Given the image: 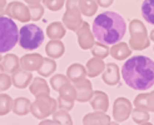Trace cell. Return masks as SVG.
Instances as JSON below:
<instances>
[{
  "mask_svg": "<svg viewBox=\"0 0 154 125\" xmlns=\"http://www.w3.org/2000/svg\"><path fill=\"white\" fill-rule=\"evenodd\" d=\"M33 80L32 72H26V70L19 68L17 72L11 74V83L17 89H25L28 88L30 83Z\"/></svg>",
  "mask_w": 154,
  "mask_h": 125,
  "instance_id": "13",
  "label": "cell"
},
{
  "mask_svg": "<svg viewBox=\"0 0 154 125\" xmlns=\"http://www.w3.org/2000/svg\"><path fill=\"white\" fill-rule=\"evenodd\" d=\"M129 48L132 50H144L150 45L149 34L147 28L140 20L133 19L129 24Z\"/></svg>",
  "mask_w": 154,
  "mask_h": 125,
  "instance_id": "5",
  "label": "cell"
},
{
  "mask_svg": "<svg viewBox=\"0 0 154 125\" xmlns=\"http://www.w3.org/2000/svg\"><path fill=\"white\" fill-rule=\"evenodd\" d=\"M40 124H50V125H58L55 120H47V119H43V120H40Z\"/></svg>",
  "mask_w": 154,
  "mask_h": 125,
  "instance_id": "41",
  "label": "cell"
},
{
  "mask_svg": "<svg viewBox=\"0 0 154 125\" xmlns=\"http://www.w3.org/2000/svg\"><path fill=\"white\" fill-rule=\"evenodd\" d=\"M4 69H3V65H2V61H0V73H3Z\"/></svg>",
  "mask_w": 154,
  "mask_h": 125,
  "instance_id": "46",
  "label": "cell"
},
{
  "mask_svg": "<svg viewBox=\"0 0 154 125\" xmlns=\"http://www.w3.org/2000/svg\"><path fill=\"white\" fill-rule=\"evenodd\" d=\"M42 3L50 11H59L65 5V0H42Z\"/></svg>",
  "mask_w": 154,
  "mask_h": 125,
  "instance_id": "35",
  "label": "cell"
},
{
  "mask_svg": "<svg viewBox=\"0 0 154 125\" xmlns=\"http://www.w3.org/2000/svg\"><path fill=\"white\" fill-rule=\"evenodd\" d=\"M91 54L93 56L100 58V59H105L108 55H109V46L103 44V43H94L93 48H91Z\"/></svg>",
  "mask_w": 154,
  "mask_h": 125,
  "instance_id": "32",
  "label": "cell"
},
{
  "mask_svg": "<svg viewBox=\"0 0 154 125\" xmlns=\"http://www.w3.org/2000/svg\"><path fill=\"white\" fill-rule=\"evenodd\" d=\"M14 100L8 94H0V116H4L13 111Z\"/></svg>",
  "mask_w": 154,
  "mask_h": 125,
  "instance_id": "29",
  "label": "cell"
},
{
  "mask_svg": "<svg viewBox=\"0 0 154 125\" xmlns=\"http://www.w3.org/2000/svg\"><path fill=\"white\" fill-rule=\"evenodd\" d=\"M30 106H32L30 100L24 98V96H20V98H17L14 100L13 111L19 116H24V115L30 113Z\"/></svg>",
  "mask_w": 154,
  "mask_h": 125,
  "instance_id": "23",
  "label": "cell"
},
{
  "mask_svg": "<svg viewBox=\"0 0 154 125\" xmlns=\"http://www.w3.org/2000/svg\"><path fill=\"white\" fill-rule=\"evenodd\" d=\"M91 29L94 38L99 43L113 45L124 38L127 24L119 14L114 11H104L94 19Z\"/></svg>",
  "mask_w": 154,
  "mask_h": 125,
  "instance_id": "2",
  "label": "cell"
},
{
  "mask_svg": "<svg viewBox=\"0 0 154 125\" xmlns=\"http://www.w3.org/2000/svg\"><path fill=\"white\" fill-rule=\"evenodd\" d=\"M29 11H30V20L38 21L43 18L44 15V5L40 4H34V5H28Z\"/></svg>",
  "mask_w": 154,
  "mask_h": 125,
  "instance_id": "33",
  "label": "cell"
},
{
  "mask_svg": "<svg viewBox=\"0 0 154 125\" xmlns=\"http://www.w3.org/2000/svg\"><path fill=\"white\" fill-rule=\"evenodd\" d=\"M133 106L138 108V109H144V110H148L147 109V93H143L137 95L134 101H133Z\"/></svg>",
  "mask_w": 154,
  "mask_h": 125,
  "instance_id": "36",
  "label": "cell"
},
{
  "mask_svg": "<svg viewBox=\"0 0 154 125\" xmlns=\"http://www.w3.org/2000/svg\"><path fill=\"white\" fill-rule=\"evenodd\" d=\"M147 109L148 111L154 113V90L147 94Z\"/></svg>",
  "mask_w": 154,
  "mask_h": 125,
  "instance_id": "39",
  "label": "cell"
},
{
  "mask_svg": "<svg viewBox=\"0 0 154 125\" xmlns=\"http://www.w3.org/2000/svg\"><path fill=\"white\" fill-rule=\"evenodd\" d=\"M79 8L83 15L93 17L98 10V3L97 0H79Z\"/></svg>",
  "mask_w": 154,
  "mask_h": 125,
  "instance_id": "26",
  "label": "cell"
},
{
  "mask_svg": "<svg viewBox=\"0 0 154 125\" xmlns=\"http://www.w3.org/2000/svg\"><path fill=\"white\" fill-rule=\"evenodd\" d=\"M69 79H68V76L66 75H61V74H57V75H53L50 78V87L53 90H55L58 91L60 89V87L63 84L68 83Z\"/></svg>",
  "mask_w": 154,
  "mask_h": 125,
  "instance_id": "34",
  "label": "cell"
},
{
  "mask_svg": "<svg viewBox=\"0 0 154 125\" xmlns=\"http://www.w3.org/2000/svg\"><path fill=\"white\" fill-rule=\"evenodd\" d=\"M2 65H3V69L5 73L13 74L14 72H17L20 68V59L15 55V54H8V55H5L3 58Z\"/></svg>",
  "mask_w": 154,
  "mask_h": 125,
  "instance_id": "22",
  "label": "cell"
},
{
  "mask_svg": "<svg viewBox=\"0 0 154 125\" xmlns=\"http://www.w3.org/2000/svg\"><path fill=\"white\" fill-rule=\"evenodd\" d=\"M45 53L49 58L53 59L61 58L65 53V45L59 39H50V41L45 46Z\"/></svg>",
  "mask_w": 154,
  "mask_h": 125,
  "instance_id": "18",
  "label": "cell"
},
{
  "mask_svg": "<svg viewBox=\"0 0 154 125\" xmlns=\"http://www.w3.org/2000/svg\"><path fill=\"white\" fill-rule=\"evenodd\" d=\"M0 6H6V0H0Z\"/></svg>",
  "mask_w": 154,
  "mask_h": 125,
  "instance_id": "45",
  "label": "cell"
},
{
  "mask_svg": "<svg viewBox=\"0 0 154 125\" xmlns=\"http://www.w3.org/2000/svg\"><path fill=\"white\" fill-rule=\"evenodd\" d=\"M130 115H132L134 123H137V124H147L149 121V111L144 110V109L134 108Z\"/></svg>",
  "mask_w": 154,
  "mask_h": 125,
  "instance_id": "31",
  "label": "cell"
},
{
  "mask_svg": "<svg viewBox=\"0 0 154 125\" xmlns=\"http://www.w3.org/2000/svg\"><path fill=\"white\" fill-rule=\"evenodd\" d=\"M73 85L75 87L76 90V101L79 103H87L91 99L93 96V84L90 83L89 79L84 78V79L79 80V81H75L73 83Z\"/></svg>",
  "mask_w": 154,
  "mask_h": 125,
  "instance_id": "11",
  "label": "cell"
},
{
  "mask_svg": "<svg viewBox=\"0 0 154 125\" xmlns=\"http://www.w3.org/2000/svg\"><path fill=\"white\" fill-rule=\"evenodd\" d=\"M57 70V62L53 58H43V62L42 65L39 66V69L36 70L38 74L43 78H48L54 72Z\"/></svg>",
  "mask_w": 154,
  "mask_h": 125,
  "instance_id": "25",
  "label": "cell"
},
{
  "mask_svg": "<svg viewBox=\"0 0 154 125\" xmlns=\"http://www.w3.org/2000/svg\"><path fill=\"white\" fill-rule=\"evenodd\" d=\"M109 54L115 60H125L132 55V49L129 48L127 43L118 41L113 44L112 48H109Z\"/></svg>",
  "mask_w": 154,
  "mask_h": 125,
  "instance_id": "16",
  "label": "cell"
},
{
  "mask_svg": "<svg viewBox=\"0 0 154 125\" xmlns=\"http://www.w3.org/2000/svg\"><path fill=\"white\" fill-rule=\"evenodd\" d=\"M53 120H55L58 125H72L73 120L72 116L69 115L68 110H64V109H59V110H55L53 113Z\"/></svg>",
  "mask_w": 154,
  "mask_h": 125,
  "instance_id": "30",
  "label": "cell"
},
{
  "mask_svg": "<svg viewBox=\"0 0 154 125\" xmlns=\"http://www.w3.org/2000/svg\"><path fill=\"white\" fill-rule=\"evenodd\" d=\"M133 110V103L127 98H118L115 99L113 104V118L115 121L123 123L125 121Z\"/></svg>",
  "mask_w": 154,
  "mask_h": 125,
  "instance_id": "9",
  "label": "cell"
},
{
  "mask_svg": "<svg viewBox=\"0 0 154 125\" xmlns=\"http://www.w3.org/2000/svg\"><path fill=\"white\" fill-rule=\"evenodd\" d=\"M125 84L134 90H148L154 85V61L144 55L129 56L122 66Z\"/></svg>",
  "mask_w": 154,
  "mask_h": 125,
  "instance_id": "1",
  "label": "cell"
},
{
  "mask_svg": "<svg viewBox=\"0 0 154 125\" xmlns=\"http://www.w3.org/2000/svg\"><path fill=\"white\" fill-rule=\"evenodd\" d=\"M114 0H97L98 6H102V8H108L113 4Z\"/></svg>",
  "mask_w": 154,
  "mask_h": 125,
  "instance_id": "40",
  "label": "cell"
},
{
  "mask_svg": "<svg viewBox=\"0 0 154 125\" xmlns=\"http://www.w3.org/2000/svg\"><path fill=\"white\" fill-rule=\"evenodd\" d=\"M149 39H150V40L154 43V29L150 31V34H149Z\"/></svg>",
  "mask_w": 154,
  "mask_h": 125,
  "instance_id": "44",
  "label": "cell"
},
{
  "mask_svg": "<svg viewBox=\"0 0 154 125\" xmlns=\"http://www.w3.org/2000/svg\"><path fill=\"white\" fill-rule=\"evenodd\" d=\"M19 29L14 19L0 17V54L9 53L18 43Z\"/></svg>",
  "mask_w": 154,
  "mask_h": 125,
  "instance_id": "3",
  "label": "cell"
},
{
  "mask_svg": "<svg viewBox=\"0 0 154 125\" xmlns=\"http://www.w3.org/2000/svg\"><path fill=\"white\" fill-rule=\"evenodd\" d=\"M65 33L66 29L63 23L60 21H54L47 28V35L49 36V39H59V40H61L65 36Z\"/></svg>",
  "mask_w": 154,
  "mask_h": 125,
  "instance_id": "24",
  "label": "cell"
},
{
  "mask_svg": "<svg viewBox=\"0 0 154 125\" xmlns=\"http://www.w3.org/2000/svg\"><path fill=\"white\" fill-rule=\"evenodd\" d=\"M3 60V58H2V55H0V61H2Z\"/></svg>",
  "mask_w": 154,
  "mask_h": 125,
  "instance_id": "47",
  "label": "cell"
},
{
  "mask_svg": "<svg viewBox=\"0 0 154 125\" xmlns=\"http://www.w3.org/2000/svg\"><path fill=\"white\" fill-rule=\"evenodd\" d=\"M57 108H58V103L55 99L51 98L49 94H40V95L35 96V100L32 103L30 113L33 114L34 118L43 120L53 115V113L57 110Z\"/></svg>",
  "mask_w": 154,
  "mask_h": 125,
  "instance_id": "6",
  "label": "cell"
},
{
  "mask_svg": "<svg viewBox=\"0 0 154 125\" xmlns=\"http://www.w3.org/2000/svg\"><path fill=\"white\" fill-rule=\"evenodd\" d=\"M102 79L106 85H109V87H115V85H118L120 81L119 66L117 64H114V62L105 64V68L102 73Z\"/></svg>",
  "mask_w": 154,
  "mask_h": 125,
  "instance_id": "12",
  "label": "cell"
},
{
  "mask_svg": "<svg viewBox=\"0 0 154 125\" xmlns=\"http://www.w3.org/2000/svg\"><path fill=\"white\" fill-rule=\"evenodd\" d=\"M44 33L35 24H26L23 25L19 30V39L18 43L25 50H35L43 44L44 41Z\"/></svg>",
  "mask_w": 154,
  "mask_h": 125,
  "instance_id": "4",
  "label": "cell"
},
{
  "mask_svg": "<svg viewBox=\"0 0 154 125\" xmlns=\"http://www.w3.org/2000/svg\"><path fill=\"white\" fill-rule=\"evenodd\" d=\"M75 33H76V36H78V44L83 50H89L93 48V45L95 43V38L93 31H90L89 23L83 21L82 26Z\"/></svg>",
  "mask_w": 154,
  "mask_h": 125,
  "instance_id": "10",
  "label": "cell"
},
{
  "mask_svg": "<svg viewBox=\"0 0 154 125\" xmlns=\"http://www.w3.org/2000/svg\"><path fill=\"white\" fill-rule=\"evenodd\" d=\"M3 15H5V8L0 6V17H3Z\"/></svg>",
  "mask_w": 154,
  "mask_h": 125,
  "instance_id": "43",
  "label": "cell"
},
{
  "mask_svg": "<svg viewBox=\"0 0 154 125\" xmlns=\"http://www.w3.org/2000/svg\"><path fill=\"white\" fill-rule=\"evenodd\" d=\"M91 108L95 111H106L109 109V98L104 91L100 90H95L93 91V96L89 100Z\"/></svg>",
  "mask_w": 154,
  "mask_h": 125,
  "instance_id": "15",
  "label": "cell"
},
{
  "mask_svg": "<svg viewBox=\"0 0 154 125\" xmlns=\"http://www.w3.org/2000/svg\"><path fill=\"white\" fill-rule=\"evenodd\" d=\"M43 62V56L40 54H26L20 58V68L26 72H36Z\"/></svg>",
  "mask_w": 154,
  "mask_h": 125,
  "instance_id": "14",
  "label": "cell"
},
{
  "mask_svg": "<svg viewBox=\"0 0 154 125\" xmlns=\"http://www.w3.org/2000/svg\"><path fill=\"white\" fill-rule=\"evenodd\" d=\"M28 5H34V4H40L42 0H24Z\"/></svg>",
  "mask_w": 154,
  "mask_h": 125,
  "instance_id": "42",
  "label": "cell"
},
{
  "mask_svg": "<svg viewBox=\"0 0 154 125\" xmlns=\"http://www.w3.org/2000/svg\"><path fill=\"white\" fill-rule=\"evenodd\" d=\"M142 15L145 21L154 25V0H144L142 4Z\"/></svg>",
  "mask_w": 154,
  "mask_h": 125,
  "instance_id": "28",
  "label": "cell"
},
{
  "mask_svg": "<svg viewBox=\"0 0 154 125\" xmlns=\"http://www.w3.org/2000/svg\"><path fill=\"white\" fill-rule=\"evenodd\" d=\"M57 103H58V106L59 109H64V110H72L73 106H74V101H70V100H66V99H63V98H58L57 100Z\"/></svg>",
  "mask_w": 154,
  "mask_h": 125,
  "instance_id": "38",
  "label": "cell"
},
{
  "mask_svg": "<svg viewBox=\"0 0 154 125\" xmlns=\"http://www.w3.org/2000/svg\"><path fill=\"white\" fill-rule=\"evenodd\" d=\"M58 91H59V96L63 99L70 100V101H75V99H76V90H75V87L73 85L72 81L63 84Z\"/></svg>",
  "mask_w": 154,
  "mask_h": 125,
  "instance_id": "27",
  "label": "cell"
},
{
  "mask_svg": "<svg viewBox=\"0 0 154 125\" xmlns=\"http://www.w3.org/2000/svg\"><path fill=\"white\" fill-rule=\"evenodd\" d=\"M112 123L109 115H106L104 111H94L87 114L83 119L84 125H108Z\"/></svg>",
  "mask_w": 154,
  "mask_h": 125,
  "instance_id": "17",
  "label": "cell"
},
{
  "mask_svg": "<svg viewBox=\"0 0 154 125\" xmlns=\"http://www.w3.org/2000/svg\"><path fill=\"white\" fill-rule=\"evenodd\" d=\"M104 68H105L104 59L93 56L91 59H89L88 62H87V66H85V69H87V76H89V78H97L98 75H100L103 73Z\"/></svg>",
  "mask_w": 154,
  "mask_h": 125,
  "instance_id": "19",
  "label": "cell"
},
{
  "mask_svg": "<svg viewBox=\"0 0 154 125\" xmlns=\"http://www.w3.org/2000/svg\"><path fill=\"white\" fill-rule=\"evenodd\" d=\"M65 13L63 15V24L66 29L76 31L83 24V14L79 8V0H65Z\"/></svg>",
  "mask_w": 154,
  "mask_h": 125,
  "instance_id": "7",
  "label": "cell"
},
{
  "mask_svg": "<svg viewBox=\"0 0 154 125\" xmlns=\"http://www.w3.org/2000/svg\"><path fill=\"white\" fill-rule=\"evenodd\" d=\"M13 85L11 83V76L8 75L6 73H0V91L8 90Z\"/></svg>",
  "mask_w": 154,
  "mask_h": 125,
  "instance_id": "37",
  "label": "cell"
},
{
  "mask_svg": "<svg viewBox=\"0 0 154 125\" xmlns=\"http://www.w3.org/2000/svg\"><path fill=\"white\" fill-rule=\"evenodd\" d=\"M5 15L11 19H15L21 23L30 21V11L29 6L20 2H11L5 6Z\"/></svg>",
  "mask_w": 154,
  "mask_h": 125,
  "instance_id": "8",
  "label": "cell"
},
{
  "mask_svg": "<svg viewBox=\"0 0 154 125\" xmlns=\"http://www.w3.org/2000/svg\"><path fill=\"white\" fill-rule=\"evenodd\" d=\"M66 76H68L69 81H72V83L79 81V80L84 79V78H87V69L82 64L75 62V64L70 65L66 69Z\"/></svg>",
  "mask_w": 154,
  "mask_h": 125,
  "instance_id": "20",
  "label": "cell"
},
{
  "mask_svg": "<svg viewBox=\"0 0 154 125\" xmlns=\"http://www.w3.org/2000/svg\"><path fill=\"white\" fill-rule=\"evenodd\" d=\"M29 87H30V93H32L34 96L40 95V94H50V88H49L47 80H45L43 76L33 79Z\"/></svg>",
  "mask_w": 154,
  "mask_h": 125,
  "instance_id": "21",
  "label": "cell"
}]
</instances>
